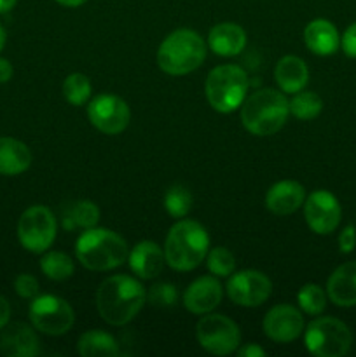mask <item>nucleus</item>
Masks as SVG:
<instances>
[{"instance_id":"nucleus-23","label":"nucleus","mask_w":356,"mask_h":357,"mask_svg":"<svg viewBox=\"0 0 356 357\" xmlns=\"http://www.w3.org/2000/svg\"><path fill=\"white\" fill-rule=\"evenodd\" d=\"M31 166V152L23 142L9 136L0 138V174L16 176Z\"/></svg>"},{"instance_id":"nucleus-16","label":"nucleus","mask_w":356,"mask_h":357,"mask_svg":"<svg viewBox=\"0 0 356 357\" xmlns=\"http://www.w3.org/2000/svg\"><path fill=\"white\" fill-rule=\"evenodd\" d=\"M40 352V342L28 324H6L0 333V354L7 357H34Z\"/></svg>"},{"instance_id":"nucleus-2","label":"nucleus","mask_w":356,"mask_h":357,"mask_svg":"<svg viewBox=\"0 0 356 357\" xmlns=\"http://www.w3.org/2000/svg\"><path fill=\"white\" fill-rule=\"evenodd\" d=\"M290 114L288 100L279 91L265 87L244 98L241 105V122L255 136L276 135L285 126Z\"/></svg>"},{"instance_id":"nucleus-17","label":"nucleus","mask_w":356,"mask_h":357,"mask_svg":"<svg viewBox=\"0 0 356 357\" xmlns=\"http://www.w3.org/2000/svg\"><path fill=\"white\" fill-rule=\"evenodd\" d=\"M306 199V190L299 181L283 180L272 185L265 194V206L272 215L288 216L295 213Z\"/></svg>"},{"instance_id":"nucleus-33","label":"nucleus","mask_w":356,"mask_h":357,"mask_svg":"<svg viewBox=\"0 0 356 357\" xmlns=\"http://www.w3.org/2000/svg\"><path fill=\"white\" fill-rule=\"evenodd\" d=\"M14 289L24 300H34L38 296V281L30 274H20L14 281Z\"/></svg>"},{"instance_id":"nucleus-30","label":"nucleus","mask_w":356,"mask_h":357,"mask_svg":"<svg viewBox=\"0 0 356 357\" xmlns=\"http://www.w3.org/2000/svg\"><path fill=\"white\" fill-rule=\"evenodd\" d=\"M206 264H208V271L213 275H216V278H227L236 268V258H234V255L227 248L218 246L209 251L208 258H206Z\"/></svg>"},{"instance_id":"nucleus-34","label":"nucleus","mask_w":356,"mask_h":357,"mask_svg":"<svg viewBox=\"0 0 356 357\" xmlns=\"http://www.w3.org/2000/svg\"><path fill=\"white\" fill-rule=\"evenodd\" d=\"M341 47L349 58H356V23L348 26L344 35L341 37Z\"/></svg>"},{"instance_id":"nucleus-14","label":"nucleus","mask_w":356,"mask_h":357,"mask_svg":"<svg viewBox=\"0 0 356 357\" xmlns=\"http://www.w3.org/2000/svg\"><path fill=\"white\" fill-rule=\"evenodd\" d=\"M264 331L272 342L290 344L304 333V317L293 305H276L265 314Z\"/></svg>"},{"instance_id":"nucleus-28","label":"nucleus","mask_w":356,"mask_h":357,"mask_svg":"<svg viewBox=\"0 0 356 357\" xmlns=\"http://www.w3.org/2000/svg\"><path fill=\"white\" fill-rule=\"evenodd\" d=\"M164 208L173 218H185L192 209V194L184 185H173L164 195Z\"/></svg>"},{"instance_id":"nucleus-20","label":"nucleus","mask_w":356,"mask_h":357,"mask_svg":"<svg viewBox=\"0 0 356 357\" xmlns=\"http://www.w3.org/2000/svg\"><path fill=\"white\" fill-rule=\"evenodd\" d=\"M304 42L307 49L318 56H330L341 45V35L328 20H313L304 30Z\"/></svg>"},{"instance_id":"nucleus-5","label":"nucleus","mask_w":356,"mask_h":357,"mask_svg":"<svg viewBox=\"0 0 356 357\" xmlns=\"http://www.w3.org/2000/svg\"><path fill=\"white\" fill-rule=\"evenodd\" d=\"M206 42L188 28H180L168 35L157 49V65L168 75H187L202 65Z\"/></svg>"},{"instance_id":"nucleus-27","label":"nucleus","mask_w":356,"mask_h":357,"mask_svg":"<svg viewBox=\"0 0 356 357\" xmlns=\"http://www.w3.org/2000/svg\"><path fill=\"white\" fill-rule=\"evenodd\" d=\"M63 96L73 107H80L91 96V82L84 73H72L63 82Z\"/></svg>"},{"instance_id":"nucleus-31","label":"nucleus","mask_w":356,"mask_h":357,"mask_svg":"<svg viewBox=\"0 0 356 357\" xmlns=\"http://www.w3.org/2000/svg\"><path fill=\"white\" fill-rule=\"evenodd\" d=\"M70 229L72 227H82V229H93L100 220V209L91 201H79L70 211Z\"/></svg>"},{"instance_id":"nucleus-26","label":"nucleus","mask_w":356,"mask_h":357,"mask_svg":"<svg viewBox=\"0 0 356 357\" xmlns=\"http://www.w3.org/2000/svg\"><path fill=\"white\" fill-rule=\"evenodd\" d=\"M290 114L300 121H313L323 110V101L313 91H299L288 101Z\"/></svg>"},{"instance_id":"nucleus-25","label":"nucleus","mask_w":356,"mask_h":357,"mask_svg":"<svg viewBox=\"0 0 356 357\" xmlns=\"http://www.w3.org/2000/svg\"><path fill=\"white\" fill-rule=\"evenodd\" d=\"M40 268L45 274V278L52 281H66L75 272L72 258L61 251H51L40 258Z\"/></svg>"},{"instance_id":"nucleus-3","label":"nucleus","mask_w":356,"mask_h":357,"mask_svg":"<svg viewBox=\"0 0 356 357\" xmlns=\"http://www.w3.org/2000/svg\"><path fill=\"white\" fill-rule=\"evenodd\" d=\"M208 250L209 236L205 227L194 220H180L168 232L164 257L171 268L187 272L205 260Z\"/></svg>"},{"instance_id":"nucleus-10","label":"nucleus","mask_w":356,"mask_h":357,"mask_svg":"<svg viewBox=\"0 0 356 357\" xmlns=\"http://www.w3.org/2000/svg\"><path fill=\"white\" fill-rule=\"evenodd\" d=\"M195 337L206 352L215 356L232 354L241 344L237 324L222 314H208L195 326Z\"/></svg>"},{"instance_id":"nucleus-11","label":"nucleus","mask_w":356,"mask_h":357,"mask_svg":"<svg viewBox=\"0 0 356 357\" xmlns=\"http://www.w3.org/2000/svg\"><path fill=\"white\" fill-rule=\"evenodd\" d=\"M89 122L103 135H119L124 131L131 119L128 103L115 94H100L87 107Z\"/></svg>"},{"instance_id":"nucleus-35","label":"nucleus","mask_w":356,"mask_h":357,"mask_svg":"<svg viewBox=\"0 0 356 357\" xmlns=\"http://www.w3.org/2000/svg\"><path fill=\"white\" fill-rule=\"evenodd\" d=\"M355 246H356V230L353 225H348L344 230H342L341 236H339V250H341V253L348 255L355 250Z\"/></svg>"},{"instance_id":"nucleus-22","label":"nucleus","mask_w":356,"mask_h":357,"mask_svg":"<svg viewBox=\"0 0 356 357\" xmlns=\"http://www.w3.org/2000/svg\"><path fill=\"white\" fill-rule=\"evenodd\" d=\"M274 79L283 93L295 94L306 87L309 80V70L304 59L299 56H285L274 68Z\"/></svg>"},{"instance_id":"nucleus-12","label":"nucleus","mask_w":356,"mask_h":357,"mask_svg":"<svg viewBox=\"0 0 356 357\" xmlns=\"http://www.w3.org/2000/svg\"><path fill=\"white\" fill-rule=\"evenodd\" d=\"M272 282L258 271L236 272L227 282V295L236 305L258 307L271 296Z\"/></svg>"},{"instance_id":"nucleus-41","label":"nucleus","mask_w":356,"mask_h":357,"mask_svg":"<svg viewBox=\"0 0 356 357\" xmlns=\"http://www.w3.org/2000/svg\"><path fill=\"white\" fill-rule=\"evenodd\" d=\"M6 38H7L6 30H3V26H2V24H0V52H2L3 45H6Z\"/></svg>"},{"instance_id":"nucleus-1","label":"nucleus","mask_w":356,"mask_h":357,"mask_svg":"<svg viewBox=\"0 0 356 357\" xmlns=\"http://www.w3.org/2000/svg\"><path fill=\"white\" fill-rule=\"evenodd\" d=\"M147 291L131 275H112L96 291V309L101 319L112 326H124L145 305Z\"/></svg>"},{"instance_id":"nucleus-15","label":"nucleus","mask_w":356,"mask_h":357,"mask_svg":"<svg viewBox=\"0 0 356 357\" xmlns=\"http://www.w3.org/2000/svg\"><path fill=\"white\" fill-rule=\"evenodd\" d=\"M222 295L220 282L212 275H202V278L191 282L188 288L185 289L184 305L188 312L202 316V314H209L220 305Z\"/></svg>"},{"instance_id":"nucleus-32","label":"nucleus","mask_w":356,"mask_h":357,"mask_svg":"<svg viewBox=\"0 0 356 357\" xmlns=\"http://www.w3.org/2000/svg\"><path fill=\"white\" fill-rule=\"evenodd\" d=\"M147 298L154 307H171L177 302V288L170 282H157L147 293Z\"/></svg>"},{"instance_id":"nucleus-18","label":"nucleus","mask_w":356,"mask_h":357,"mask_svg":"<svg viewBox=\"0 0 356 357\" xmlns=\"http://www.w3.org/2000/svg\"><path fill=\"white\" fill-rule=\"evenodd\" d=\"M129 267L140 279H152L163 272L164 251L154 241H142L129 253Z\"/></svg>"},{"instance_id":"nucleus-36","label":"nucleus","mask_w":356,"mask_h":357,"mask_svg":"<svg viewBox=\"0 0 356 357\" xmlns=\"http://www.w3.org/2000/svg\"><path fill=\"white\" fill-rule=\"evenodd\" d=\"M237 356L239 357H262V356H265V351L260 347V345L248 344V345H244L243 349H239V351H237Z\"/></svg>"},{"instance_id":"nucleus-29","label":"nucleus","mask_w":356,"mask_h":357,"mask_svg":"<svg viewBox=\"0 0 356 357\" xmlns=\"http://www.w3.org/2000/svg\"><path fill=\"white\" fill-rule=\"evenodd\" d=\"M297 300H299L300 309L306 314H309V316H320L325 310V307H327V293L318 284H313V282L304 284L300 288Z\"/></svg>"},{"instance_id":"nucleus-13","label":"nucleus","mask_w":356,"mask_h":357,"mask_svg":"<svg viewBox=\"0 0 356 357\" xmlns=\"http://www.w3.org/2000/svg\"><path fill=\"white\" fill-rule=\"evenodd\" d=\"M342 209L337 197L328 190H316L304 202V218L314 234L328 236L341 223Z\"/></svg>"},{"instance_id":"nucleus-6","label":"nucleus","mask_w":356,"mask_h":357,"mask_svg":"<svg viewBox=\"0 0 356 357\" xmlns=\"http://www.w3.org/2000/svg\"><path fill=\"white\" fill-rule=\"evenodd\" d=\"M248 77L241 66L220 65L209 72L205 84L209 107L220 114H230L241 107L246 98Z\"/></svg>"},{"instance_id":"nucleus-37","label":"nucleus","mask_w":356,"mask_h":357,"mask_svg":"<svg viewBox=\"0 0 356 357\" xmlns=\"http://www.w3.org/2000/svg\"><path fill=\"white\" fill-rule=\"evenodd\" d=\"M13 65H10L9 59L0 58V84H6L13 79Z\"/></svg>"},{"instance_id":"nucleus-4","label":"nucleus","mask_w":356,"mask_h":357,"mask_svg":"<svg viewBox=\"0 0 356 357\" xmlns=\"http://www.w3.org/2000/svg\"><path fill=\"white\" fill-rule=\"evenodd\" d=\"M75 257L87 271L105 272L121 267L128 258V244L107 229H86L75 243Z\"/></svg>"},{"instance_id":"nucleus-40","label":"nucleus","mask_w":356,"mask_h":357,"mask_svg":"<svg viewBox=\"0 0 356 357\" xmlns=\"http://www.w3.org/2000/svg\"><path fill=\"white\" fill-rule=\"evenodd\" d=\"M58 3H61V6L65 7H79L82 6V3H86L87 0H56Z\"/></svg>"},{"instance_id":"nucleus-24","label":"nucleus","mask_w":356,"mask_h":357,"mask_svg":"<svg viewBox=\"0 0 356 357\" xmlns=\"http://www.w3.org/2000/svg\"><path fill=\"white\" fill-rule=\"evenodd\" d=\"M77 352L82 357H115L119 356V344L105 331H86L79 338Z\"/></svg>"},{"instance_id":"nucleus-39","label":"nucleus","mask_w":356,"mask_h":357,"mask_svg":"<svg viewBox=\"0 0 356 357\" xmlns=\"http://www.w3.org/2000/svg\"><path fill=\"white\" fill-rule=\"evenodd\" d=\"M17 0H0V14L3 13H9L10 9H14Z\"/></svg>"},{"instance_id":"nucleus-21","label":"nucleus","mask_w":356,"mask_h":357,"mask_svg":"<svg viewBox=\"0 0 356 357\" xmlns=\"http://www.w3.org/2000/svg\"><path fill=\"white\" fill-rule=\"evenodd\" d=\"M244 45H246V33L236 23L216 24L208 35V47L216 56H223V58L239 54Z\"/></svg>"},{"instance_id":"nucleus-9","label":"nucleus","mask_w":356,"mask_h":357,"mask_svg":"<svg viewBox=\"0 0 356 357\" xmlns=\"http://www.w3.org/2000/svg\"><path fill=\"white\" fill-rule=\"evenodd\" d=\"M17 239L30 253H44L56 239V218L45 206H31L17 222Z\"/></svg>"},{"instance_id":"nucleus-38","label":"nucleus","mask_w":356,"mask_h":357,"mask_svg":"<svg viewBox=\"0 0 356 357\" xmlns=\"http://www.w3.org/2000/svg\"><path fill=\"white\" fill-rule=\"evenodd\" d=\"M10 319V305L2 295H0V330H2L6 324H9Z\"/></svg>"},{"instance_id":"nucleus-7","label":"nucleus","mask_w":356,"mask_h":357,"mask_svg":"<svg viewBox=\"0 0 356 357\" xmlns=\"http://www.w3.org/2000/svg\"><path fill=\"white\" fill-rule=\"evenodd\" d=\"M307 351L318 357H342L353 345L351 330L335 317H318L304 333Z\"/></svg>"},{"instance_id":"nucleus-8","label":"nucleus","mask_w":356,"mask_h":357,"mask_svg":"<svg viewBox=\"0 0 356 357\" xmlns=\"http://www.w3.org/2000/svg\"><path fill=\"white\" fill-rule=\"evenodd\" d=\"M30 321L35 330L49 337H59L72 330L73 316L68 302L56 295H38L30 303Z\"/></svg>"},{"instance_id":"nucleus-19","label":"nucleus","mask_w":356,"mask_h":357,"mask_svg":"<svg viewBox=\"0 0 356 357\" xmlns=\"http://www.w3.org/2000/svg\"><path fill=\"white\" fill-rule=\"evenodd\" d=\"M327 296L337 307L356 305V261L335 268L327 282Z\"/></svg>"}]
</instances>
